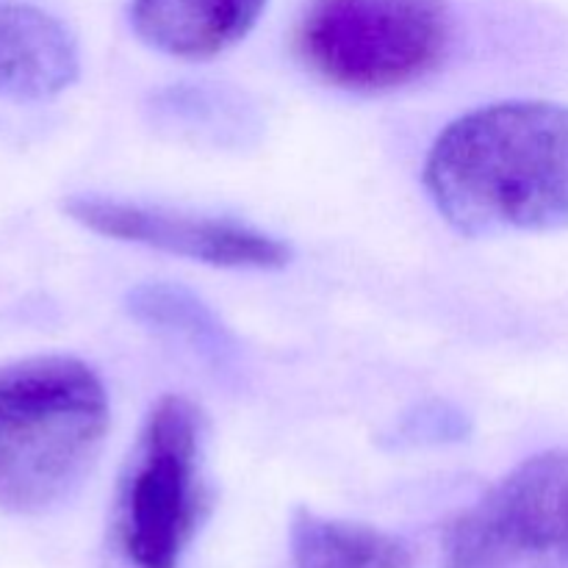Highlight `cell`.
Wrapping results in <instances>:
<instances>
[{
  "label": "cell",
  "instance_id": "2",
  "mask_svg": "<svg viewBox=\"0 0 568 568\" xmlns=\"http://www.w3.org/2000/svg\"><path fill=\"white\" fill-rule=\"evenodd\" d=\"M111 408L98 372L70 355L0 366V510L44 514L92 471Z\"/></svg>",
  "mask_w": 568,
  "mask_h": 568
},
{
  "label": "cell",
  "instance_id": "4",
  "mask_svg": "<svg viewBox=\"0 0 568 568\" xmlns=\"http://www.w3.org/2000/svg\"><path fill=\"white\" fill-rule=\"evenodd\" d=\"M205 422L186 397L150 410L122 480L116 532L139 568H175L209 508L203 480Z\"/></svg>",
  "mask_w": 568,
  "mask_h": 568
},
{
  "label": "cell",
  "instance_id": "7",
  "mask_svg": "<svg viewBox=\"0 0 568 568\" xmlns=\"http://www.w3.org/2000/svg\"><path fill=\"white\" fill-rule=\"evenodd\" d=\"M81 53L70 28L31 3L0 0V98L37 103L72 87Z\"/></svg>",
  "mask_w": 568,
  "mask_h": 568
},
{
  "label": "cell",
  "instance_id": "3",
  "mask_svg": "<svg viewBox=\"0 0 568 568\" xmlns=\"http://www.w3.org/2000/svg\"><path fill=\"white\" fill-rule=\"evenodd\" d=\"M453 42L444 0H311L297 53L325 83L392 92L430 75Z\"/></svg>",
  "mask_w": 568,
  "mask_h": 568
},
{
  "label": "cell",
  "instance_id": "6",
  "mask_svg": "<svg viewBox=\"0 0 568 568\" xmlns=\"http://www.w3.org/2000/svg\"><path fill=\"white\" fill-rule=\"evenodd\" d=\"M61 209L78 225L105 239L142 244L222 270H283L294 255L286 242L242 222L83 194L64 200Z\"/></svg>",
  "mask_w": 568,
  "mask_h": 568
},
{
  "label": "cell",
  "instance_id": "9",
  "mask_svg": "<svg viewBox=\"0 0 568 568\" xmlns=\"http://www.w3.org/2000/svg\"><path fill=\"white\" fill-rule=\"evenodd\" d=\"M414 552L392 532L358 521L297 510L292 519V568H410Z\"/></svg>",
  "mask_w": 568,
  "mask_h": 568
},
{
  "label": "cell",
  "instance_id": "1",
  "mask_svg": "<svg viewBox=\"0 0 568 568\" xmlns=\"http://www.w3.org/2000/svg\"><path fill=\"white\" fill-rule=\"evenodd\" d=\"M425 186L466 236L568 227V105L505 100L449 122L433 142Z\"/></svg>",
  "mask_w": 568,
  "mask_h": 568
},
{
  "label": "cell",
  "instance_id": "8",
  "mask_svg": "<svg viewBox=\"0 0 568 568\" xmlns=\"http://www.w3.org/2000/svg\"><path fill=\"white\" fill-rule=\"evenodd\" d=\"M266 0H133L136 37L175 59H211L242 42Z\"/></svg>",
  "mask_w": 568,
  "mask_h": 568
},
{
  "label": "cell",
  "instance_id": "5",
  "mask_svg": "<svg viewBox=\"0 0 568 568\" xmlns=\"http://www.w3.org/2000/svg\"><path fill=\"white\" fill-rule=\"evenodd\" d=\"M444 568H568V449L525 460L464 510Z\"/></svg>",
  "mask_w": 568,
  "mask_h": 568
},
{
  "label": "cell",
  "instance_id": "10",
  "mask_svg": "<svg viewBox=\"0 0 568 568\" xmlns=\"http://www.w3.org/2000/svg\"><path fill=\"white\" fill-rule=\"evenodd\" d=\"M128 305H131V314L136 316L139 322L155 327V331L170 333V336L181 338V342L192 344V347L200 349L203 355L222 361L231 353L227 333L222 331V325L214 320V314H211L200 300H194L192 294L183 292V288L164 286V283L139 286L136 292L128 297Z\"/></svg>",
  "mask_w": 568,
  "mask_h": 568
}]
</instances>
